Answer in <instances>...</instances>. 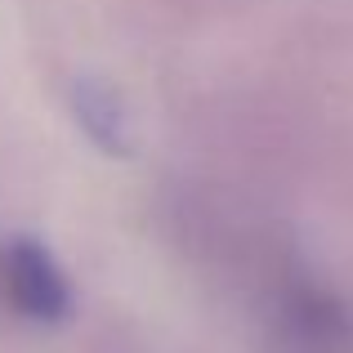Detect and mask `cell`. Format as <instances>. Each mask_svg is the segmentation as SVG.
I'll use <instances>...</instances> for the list:
<instances>
[{
  "instance_id": "obj_1",
  "label": "cell",
  "mask_w": 353,
  "mask_h": 353,
  "mask_svg": "<svg viewBox=\"0 0 353 353\" xmlns=\"http://www.w3.org/2000/svg\"><path fill=\"white\" fill-rule=\"evenodd\" d=\"M0 295L32 322H63L72 309V282L36 237L0 241Z\"/></svg>"
},
{
  "instance_id": "obj_2",
  "label": "cell",
  "mask_w": 353,
  "mask_h": 353,
  "mask_svg": "<svg viewBox=\"0 0 353 353\" xmlns=\"http://www.w3.org/2000/svg\"><path fill=\"white\" fill-rule=\"evenodd\" d=\"M72 108H77V121L85 125V134L94 143H103L108 152H121L125 148V125H121V112L112 103V94L99 85H81L72 94Z\"/></svg>"
}]
</instances>
